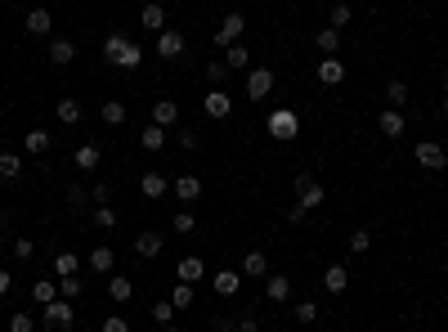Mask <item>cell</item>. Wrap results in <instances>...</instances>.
<instances>
[{
  "instance_id": "f35d334b",
  "label": "cell",
  "mask_w": 448,
  "mask_h": 332,
  "mask_svg": "<svg viewBox=\"0 0 448 332\" xmlns=\"http://www.w3.org/2000/svg\"><path fill=\"white\" fill-rule=\"evenodd\" d=\"M81 288H85V283L76 279V274H68V279H59V297H63V301H76V297H81Z\"/></svg>"
},
{
  "instance_id": "7bdbcfd3",
  "label": "cell",
  "mask_w": 448,
  "mask_h": 332,
  "mask_svg": "<svg viewBox=\"0 0 448 332\" xmlns=\"http://www.w3.org/2000/svg\"><path fill=\"white\" fill-rule=\"evenodd\" d=\"M117 220L121 216L112 211V207H94V225H99V229H117Z\"/></svg>"
},
{
  "instance_id": "f6af8a7d",
  "label": "cell",
  "mask_w": 448,
  "mask_h": 332,
  "mask_svg": "<svg viewBox=\"0 0 448 332\" xmlns=\"http://www.w3.org/2000/svg\"><path fill=\"white\" fill-rule=\"evenodd\" d=\"M314 319H319V306H314V301H301L296 306V324H314Z\"/></svg>"
},
{
  "instance_id": "816d5d0a",
  "label": "cell",
  "mask_w": 448,
  "mask_h": 332,
  "mask_svg": "<svg viewBox=\"0 0 448 332\" xmlns=\"http://www.w3.org/2000/svg\"><path fill=\"white\" fill-rule=\"evenodd\" d=\"M238 332H260V319H256V315H242V319H238Z\"/></svg>"
},
{
  "instance_id": "5b68a950",
  "label": "cell",
  "mask_w": 448,
  "mask_h": 332,
  "mask_svg": "<svg viewBox=\"0 0 448 332\" xmlns=\"http://www.w3.org/2000/svg\"><path fill=\"white\" fill-rule=\"evenodd\" d=\"M72 324H76V310H72V301H50L45 306V332H72Z\"/></svg>"
},
{
  "instance_id": "60d3db41",
  "label": "cell",
  "mask_w": 448,
  "mask_h": 332,
  "mask_svg": "<svg viewBox=\"0 0 448 332\" xmlns=\"http://www.w3.org/2000/svg\"><path fill=\"white\" fill-rule=\"evenodd\" d=\"M350 18H355V9H350L346 0H337V5H332V23H328V27H337V32H341V27H346Z\"/></svg>"
},
{
  "instance_id": "2e32d148",
  "label": "cell",
  "mask_w": 448,
  "mask_h": 332,
  "mask_svg": "<svg viewBox=\"0 0 448 332\" xmlns=\"http://www.w3.org/2000/svg\"><path fill=\"white\" fill-rule=\"evenodd\" d=\"M319 81H323V85H341V81H346V63H341L337 54L319 59Z\"/></svg>"
},
{
  "instance_id": "83f0119b",
  "label": "cell",
  "mask_w": 448,
  "mask_h": 332,
  "mask_svg": "<svg viewBox=\"0 0 448 332\" xmlns=\"http://www.w3.org/2000/svg\"><path fill=\"white\" fill-rule=\"evenodd\" d=\"M72 162L81 166V171H94V166L103 162V148H99V144H81V148L72 153Z\"/></svg>"
},
{
  "instance_id": "f907efd6",
  "label": "cell",
  "mask_w": 448,
  "mask_h": 332,
  "mask_svg": "<svg viewBox=\"0 0 448 332\" xmlns=\"http://www.w3.org/2000/svg\"><path fill=\"white\" fill-rule=\"evenodd\" d=\"M90 198H94V202H99V207H108V198H112V189H108V184H103V180H99V184H94V189H90Z\"/></svg>"
},
{
  "instance_id": "9a60e30c",
  "label": "cell",
  "mask_w": 448,
  "mask_h": 332,
  "mask_svg": "<svg viewBox=\"0 0 448 332\" xmlns=\"http://www.w3.org/2000/svg\"><path fill=\"white\" fill-rule=\"evenodd\" d=\"M139 193H144V198H152V202H157V198H166V193H170V180L161 175V171H148V175L139 180Z\"/></svg>"
},
{
  "instance_id": "3957f363",
  "label": "cell",
  "mask_w": 448,
  "mask_h": 332,
  "mask_svg": "<svg viewBox=\"0 0 448 332\" xmlns=\"http://www.w3.org/2000/svg\"><path fill=\"white\" fill-rule=\"evenodd\" d=\"M296 202L305 207V211H319V207L328 202V189H323V180H314L310 171H301V175H296Z\"/></svg>"
},
{
  "instance_id": "d6a6232c",
  "label": "cell",
  "mask_w": 448,
  "mask_h": 332,
  "mask_svg": "<svg viewBox=\"0 0 448 332\" xmlns=\"http://www.w3.org/2000/svg\"><path fill=\"white\" fill-rule=\"evenodd\" d=\"M314 45H319L323 54H337L341 50V32H337V27H323V32L314 36Z\"/></svg>"
},
{
  "instance_id": "ee69618b",
  "label": "cell",
  "mask_w": 448,
  "mask_h": 332,
  "mask_svg": "<svg viewBox=\"0 0 448 332\" xmlns=\"http://www.w3.org/2000/svg\"><path fill=\"white\" fill-rule=\"evenodd\" d=\"M152 324H175V306H170V301H157V306H152Z\"/></svg>"
},
{
  "instance_id": "8992f818",
  "label": "cell",
  "mask_w": 448,
  "mask_h": 332,
  "mask_svg": "<svg viewBox=\"0 0 448 332\" xmlns=\"http://www.w3.org/2000/svg\"><path fill=\"white\" fill-rule=\"evenodd\" d=\"M202 112H206L211 121H224V117H233V94H229L224 85L206 90V94H202Z\"/></svg>"
},
{
  "instance_id": "8fae6325",
  "label": "cell",
  "mask_w": 448,
  "mask_h": 332,
  "mask_svg": "<svg viewBox=\"0 0 448 332\" xmlns=\"http://www.w3.org/2000/svg\"><path fill=\"white\" fill-rule=\"evenodd\" d=\"M170 193H175L179 202H197V198H202V180L197 175H175L170 180Z\"/></svg>"
},
{
  "instance_id": "f546056e",
  "label": "cell",
  "mask_w": 448,
  "mask_h": 332,
  "mask_svg": "<svg viewBox=\"0 0 448 332\" xmlns=\"http://www.w3.org/2000/svg\"><path fill=\"white\" fill-rule=\"evenodd\" d=\"M224 63H229V68H238V72H247V68H251V50H247V45H229Z\"/></svg>"
},
{
  "instance_id": "cb8c5ba5",
  "label": "cell",
  "mask_w": 448,
  "mask_h": 332,
  "mask_svg": "<svg viewBox=\"0 0 448 332\" xmlns=\"http://www.w3.org/2000/svg\"><path fill=\"white\" fill-rule=\"evenodd\" d=\"M23 27L32 36H50V27H54V18H50V9H32V14L23 18Z\"/></svg>"
},
{
  "instance_id": "9c48e42d",
  "label": "cell",
  "mask_w": 448,
  "mask_h": 332,
  "mask_svg": "<svg viewBox=\"0 0 448 332\" xmlns=\"http://www.w3.org/2000/svg\"><path fill=\"white\" fill-rule=\"evenodd\" d=\"M211 292H215V297H238V292H242V270L211 274Z\"/></svg>"
},
{
  "instance_id": "91938a15",
  "label": "cell",
  "mask_w": 448,
  "mask_h": 332,
  "mask_svg": "<svg viewBox=\"0 0 448 332\" xmlns=\"http://www.w3.org/2000/svg\"><path fill=\"white\" fill-rule=\"evenodd\" d=\"M435 5H444V0H435Z\"/></svg>"
},
{
  "instance_id": "e575fe53",
  "label": "cell",
  "mask_w": 448,
  "mask_h": 332,
  "mask_svg": "<svg viewBox=\"0 0 448 332\" xmlns=\"http://www.w3.org/2000/svg\"><path fill=\"white\" fill-rule=\"evenodd\" d=\"M23 175V157L18 153H0V180H18Z\"/></svg>"
},
{
  "instance_id": "6125c7cd",
  "label": "cell",
  "mask_w": 448,
  "mask_h": 332,
  "mask_svg": "<svg viewBox=\"0 0 448 332\" xmlns=\"http://www.w3.org/2000/svg\"><path fill=\"white\" fill-rule=\"evenodd\" d=\"M85 332H90V328H85Z\"/></svg>"
},
{
  "instance_id": "4316f807",
  "label": "cell",
  "mask_w": 448,
  "mask_h": 332,
  "mask_svg": "<svg viewBox=\"0 0 448 332\" xmlns=\"http://www.w3.org/2000/svg\"><path fill=\"white\" fill-rule=\"evenodd\" d=\"M54 112H59L63 126H81V117H85V112H81V99H72V94H68V99H59V108H54Z\"/></svg>"
},
{
  "instance_id": "836d02e7",
  "label": "cell",
  "mask_w": 448,
  "mask_h": 332,
  "mask_svg": "<svg viewBox=\"0 0 448 332\" xmlns=\"http://www.w3.org/2000/svg\"><path fill=\"white\" fill-rule=\"evenodd\" d=\"M99 117L108 121V126H121V121H126V103H121V99H108V103L99 108Z\"/></svg>"
},
{
  "instance_id": "681fc988",
  "label": "cell",
  "mask_w": 448,
  "mask_h": 332,
  "mask_svg": "<svg viewBox=\"0 0 448 332\" xmlns=\"http://www.w3.org/2000/svg\"><path fill=\"white\" fill-rule=\"evenodd\" d=\"M175 139H179V148H184V153H193V148L202 144V139H197V130H179Z\"/></svg>"
},
{
  "instance_id": "ab89813d",
  "label": "cell",
  "mask_w": 448,
  "mask_h": 332,
  "mask_svg": "<svg viewBox=\"0 0 448 332\" xmlns=\"http://www.w3.org/2000/svg\"><path fill=\"white\" fill-rule=\"evenodd\" d=\"M9 332H36V319L27 315V310H14V315H9Z\"/></svg>"
},
{
  "instance_id": "b9f144b4",
  "label": "cell",
  "mask_w": 448,
  "mask_h": 332,
  "mask_svg": "<svg viewBox=\"0 0 448 332\" xmlns=\"http://www.w3.org/2000/svg\"><path fill=\"white\" fill-rule=\"evenodd\" d=\"M368 247H373V234H368V229L350 234V252H355V256H368Z\"/></svg>"
},
{
  "instance_id": "74e56055",
  "label": "cell",
  "mask_w": 448,
  "mask_h": 332,
  "mask_svg": "<svg viewBox=\"0 0 448 332\" xmlns=\"http://www.w3.org/2000/svg\"><path fill=\"white\" fill-rule=\"evenodd\" d=\"M170 306H175V310H188V306H193V283H175V292H170Z\"/></svg>"
},
{
  "instance_id": "7c38bea8",
  "label": "cell",
  "mask_w": 448,
  "mask_h": 332,
  "mask_svg": "<svg viewBox=\"0 0 448 332\" xmlns=\"http://www.w3.org/2000/svg\"><path fill=\"white\" fill-rule=\"evenodd\" d=\"M175 279L179 283H202L206 279V261L202 256H184V261L175 265Z\"/></svg>"
},
{
  "instance_id": "f1b7e54d",
  "label": "cell",
  "mask_w": 448,
  "mask_h": 332,
  "mask_svg": "<svg viewBox=\"0 0 448 332\" xmlns=\"http://www.w3.org/2000/svg\"><path fill=\"white\" fill-rule=\"evenodd\" d=\"M23 148H27L32 157L50 153V130H27V135H23Z\"/></svg>"
},
{
  "instance_id": "603a6c76",
  "label": "cell",
  "mask_w": 448,
  "mask_h": 332,
  "mask_svg": "<svg viewBox=\"0 0 448 332\" xmlns=\"http://www.w3.org/2000/svg\"><path fill=\"white\" fill-rule=\"evenodd\" d=\"M90 270H94V274H112V270H117V252L99 243V247L90 252Z\"/></svg>"
},
{
  "instance_id": "ba28073f",
  "label": "cell",
  "mask_w": 448,
  "mask_h": 332,
  "mask_svg": "<svg viewBox=\"0 0 448 332\" xmlns=\"http://www.w3.org/2000/svg\"><path fill=\"white\" fill-rule=\"evenodd\" d=\"M413 153H417V166H426V171H444V166H448V153L435 144V139H422Z\"/></svg>"
},
{
  "instance_id": "ffe728a7",
  "label": "cell",
  "mask_w": 448,
  "mask_h": 332,
  "mask_svg": "<svg viewBox=\"0 0 448 332\" xmlns=\"http://www.w3.org/2000/svg\"><path fill=\"white\" fill-rule=\"evenodd\" d=\"M179 121V103L175 99H157L152 103V126H175Z\"/></svg>"
},
{
  "instance_id": "52a82bcc",
  "label": "cell",
  "mask_w": 448,
  "mask_h": 332,
  "mask_svg": "<svg viewBox=\"0 0 448 332\" xmlns=\"http://www.w3.org/2000/svg\"><path fill=\"white\" fill-rule=\"evenodd\" d=\"M242 32H247V18L233 9V14H224V23L215 27V45H220V50H229V45L242 41Z\"/></svg>"
},
{
  "instance_id": "d590c367",
  "label": "cell",
  "mask_w": 448,
  "mask_h": 332,
  "mask_svg": "<svg viewBox=\"0 0 448 332\" xmlns=\"http://www.w3.org/2000/svg\"><path fill=\"white\" fill-rule=\"evenodd\" d=\"M170 229H175V234H193V229H197V216L184 207V211H175V216H170Z\"/></svg>"
},
{
  "instance_id": "f5cc1de1",
  "label": "cell",
  "mask_w": 448,
  "mask_h": 332,
  "mask_svg": "<svg viewBox=\"0 0 448 332\" xmlns=\"http://www.w3.org/2000/svg\"><path fill=\"white\" fill-rule=\"evenodd\" d=\"M215 332H238V319L233 315H220V319H215Z\"/></svg>"
},
{
  "instance_id": "44dd1931",
  "label": "cell",
  "mask_w": 448,
  "mask_h": 332,
  "mask_svg": "<svg viewBox=\"0 0 448 332\" xmlns=\"http://www.w3.org/2000/svg\"><path fill=\"white\" fill-rule=\"evenodd\" d=\"M265 297H269L274 306H278V301H287L292 297V279H287V274H269V279H265Z\"/></svg>"
},
{
  "instance_id": "8d00e7d4",
  "label": "cell",
  "mask_w": 448,
  "mask_h": 332,
  "mask_svg": "<svg viewBox=\"0 0 448 332\" xmlns=\"http://www.w3.org/2000/svg\"><path fill=\"white\" fill-rule=\"evenodd\" d=\"M386 103L390 108H404L408 103V85L404 81H386Z\"/></svg>"
},
{
  "instance_id": "4fadbf2b",
  "label": "cell",
  "mask_w": 448,
  "mask_h": 332,
  "mask_svg": "<svg viewBox=\"0 0 448 332\" xmlns=\"http://www.w3.org/2000/svg\"><path fill=\"white\" fill-rule=\"evenodd\" d=\"M45 59H50L54 68H68V63L76 59V41H68V36H54V41H50V54H45Z\"/></svg>"
},
{
  "instance_id": "4dcf8cb0",
  "label": "cell",
  "mask_w": 448,
  "mask_h": 332,
  "mask_svg": "<svg viewBox=\"0 0 448 332\" xmlns=\"http://www.w3.org/2000/svg\"><path fill=\"white\" fill-rule=\"evenodd\" d=\"M139 144H144L148 153H157V148L166 144V126H152V121H148V130H139Z\"/></svg>"
},
{
  "instance_id": "680465c9",
  "label": "cell",
  "mask_w": 448,
  "mask_h": 332,
  "mask_svg": "<svg viewBox=\"0 0 448 332\" xmlns=\"http://www.w3.org/2000/svg\"><path fill=\"white\" fill-rule=\"evenodd\" d=\"M444 94H448V77H444Z\"/></svg>"
},
{
  "instance_id": "5bb4252c",
  "label": "cell",
  "mask_w": 448,
  "mask_h": 332,
  "mask_svg": "<svg viewBox=\"0 0 448 332\" xmlns=\"http://www.w3.org/2000/svg\"><path fill=\"white\" fill-rule=\"evenodd\" d=\"M377 130H381L386 139H404V112H399V108H386V112L377 117Z\"/></svg>"
},
{
  "instance_id": "1f68e13d",
  "label": "cell",
  "mask_w": 448,
  "mask_h": 332,
  "mask_svg": "<svg viewBox=\"0 0 448 332\" xmlns=\"http://www.w3.org/2000/svg\"><path fill=\"white\" fill-rule=\"evenodd\" d=\"M81 270V256L76 252H59L54 256V274H59V279H68V274H76Z\"/></svg>"
},
{
  "instance_id": "6f0895ef",
  "label": "cell",
  "mask_w": 448,
  "mask_h": 332,
  "mask_svg": "<svg viewBox=\"0 0 448 332\" xmlns=\"http://www.w3.org/2000/svg\"><path fill=\"white\" fill-rule=\"evenodd\" d=\"M444 121H448V94H444Z\"/></svg>"
},
{
  "instance_id": "ac0fdd59",
  "label": "cell",
  "mask_w": 448,
  "mask_h": 332,
  "mask_svg": "<svg viewBox=\"0 0 448 332\" xmlns=\"http://www.w3.org/2000/svg\"><path fill=\"white\" fill-rule=\"evenodd\" d=\"M323 288H328L332 297H341V292L350 288V270L346 265H328V270H323Z\"/></svg>"
},
{
  "instance_id": "94428289",
  "label": "cell",
  "mask_w": 448,
  "mask_h": 332,
  "mask_svg": "<svg viewBox=\"0 0 448 332\" xmlns=\"http://www.w3.org/2000/svg\"><path fill=\"white\" fill-rule=\"evenodd\" d=\"M233 5H242V0H233Z\"/></svg>"
},
{
  "instance_id": "bcb514c9",
  "label": "cell",
  "mask_w": 448,
  "mask_h": 332,
  "mask_svg": "<svg viewBox=\"0 0 448 332\" xmlns=\"http://www.w3.org/2000/svg\"><path fill=\"white\" fill-rule=\"evenodd\" d=\"M224 72H229V63H224V59H211V63H206V81L220 85V81H224Z\"/></svg>"
},
{
  "instance_id": "db71d44e",
  "label": "cell",
  "mask_w": 448,
  "mask_h": 332,
  "mask_svg": "<svg viewBox=\"0 0 448 332\" xmlns=\"http://www.w3.org/2000/svg\"><path fill=\"white\" fill-rule=\"evenodd\" d=\"M287 220H292V225H305V220H310V211H305V207L296 202V207H292V211H287Z\"/></svg>"
},
{
  "instance_id": "30bf717a",
  "label": "cell",
  "mask_w": 448,
  "mask_h": 332,
  "mask_svg": "<svg viewBox=\"0 0 448 332\" xmlns=\"http://www.w3.org/2000/svg\"><path fill=\"white\" fill-rule=\"evenodd\" d=\"M179 54H184V32H175V27L157 32V59H179Z\"/></svg>"
},
{
  "instance_id": "d6986e66",
  "label": "cell",
  "mask_w": 448,
  "mask_h": 332,
  "mask_svg": "<svg viewBox=\"0 0 448 332\" xmlns=\"http://www.w3.org/2000/svg\"><path fill=\"white\" fill-rule=\"evenodd\" d=\"M161 247H166V238H161V234H152V229H144V234L135 238V252L144 256V261H157Z\"/></svg>"
},
{
  "instance_id": "6da1fadb",
  "label": "cell",
  "mask_w": 448,
  "mask_h": 332,
  "mask_svg": "<svg viewBox=\"0 0 448 332\" xmlns=\"http://www.w3.org/2000/svg\"><path fill=\"white\" fill-rule=\"evenodd\" d=\"M103 59L117 63L121 72H135L139 63H144V45H135L126 32H108L103 36Z\"/></svg>"
},
{
  "instance_id": "7a4b0ae2",
  "label": "cell",
  "mask_w": 448,
  "mask_h": 332,
  "mask_svg": "<svg viewBox=\"0 0 448 332\" xmlns=\"http://www.w3.org/2000/svg\"><path fill=\"white\" fill-rule=\"evenodd\" d=\"M265 130H269L278 144H287V139H296V130H301V117H296V108H274L269 112V121H265Z\"/></svg>"
},
{
  "instance_id": "7402d4cb",
  "label": "cell",
  "mask_w": 448,
  "mask_h": 332,
  "mask_svg": "<svg viewBox=\"0 0 448 332\" xmlns=\"http://www.w3.org/2000/svg\"><path fill=\"white\" fill-rule=\"evenodd\" d=\"M139 23H144L148 32H166V9H161L157 0H148V5L139 9Z\"/></svg>"
},
{
  "instance_id": "11a10c76",
  "label": "cell",
  "mask_w": 448,
  "mask_h": 332,
  "mask_svg": "<svg viewBox=\"0 0 448 332\" xmlns=\"http://www.w3.org/2000/svg\"><path fill=\"white\" fill-rule=\"evenodd\" d=\"M9 288H14V274H9V270H0V297H5Z\"/></svg>"
},
{
  "instance_id": "277c9868",
  "label": "cell",
  "mask_w": 448,
  "mask_h": 332,
  "mask_svg": "<svg viewBox=\"0 0 448 332\" xmlns=\"http://www.w3.org/2000/svg\"><path fill=\"white\" fill-rule=\"evenodd\" d=\"M274 68H247V99L251 103H265L274 94Z\"/></svg>"
},
{
  "instance_id": "484cf974",
  "label": "cell",
  "mask_w": 448,
  "mask_h": 332,
  "mask_svg": "<svg viewBox=\"0 0 448 332\" xmlns=\"http://www.w3.org/2000/svg\"><path fill=\"white\" fill-rule=\"evenodd\" d=\"M265 274H269L265 252H247V256H242V279H265Z\"/></svg>"
},
{
  "instance_id": "9f6ffc18",
  "label": "cell",
  "mask_w": 448,
  "mask_h": 332,
  "mask_svg": "<svg viewBox=\"0 0 448 332\" xmlns=\"http://www.w3.org/2000/svg\"><path fill=\"white\" fill-rule=\"evenodd\" d=\"M161 332H179V328H175V324H161Z\"/></svg>"
},
{
  "instance_id": "c3c4849f",
  "label": "cell",
  "mask_w": 448,
  "mask_h": 332,
  "mask_svg": "<svg viewBox=\"0 0 448 332\" xmlns=\"http://www.w3.org/2000/svg\"><path fill=\"white\" fill-rule=\"evenodd\" d=\"M99 332H130V324H126L121 315H108V319L99 324Z\"/></svg>"
},
{
  "instance_id": "7dc6e473",
  "label": "cell",
  "mask_w": 448,
  "mask_h": 332,
  "mask_svg": "<svg viewBox=\"0 0 448 332\" xmlns=\"http://www.w3.org/2000/svg\"><path fill=\"white\" fill-rule=\"evenodd\" d=\"M14 256H18V261H32V256H36V243L32 238H14Z\"/></svg>"
},
{
  "instance_id": "e0dca14e",
  "label": "cell",
  "mask_w": 448,
  "mask_h": 332,
  "mask_svg": "<svg viewBox=\"0 0 448 332\" xmlns=\"http://www.w3.org/2000/svg\"><path fill=\"white\" fill-rule=\"evenodd\" d=\"M108 297H112V306H126V301L135 297V283H130L126 274H108Z\"/></svg>"
},
{
  "instance_id": "d4e9b609",
  "label": "cell",
  "mask_w": 448,
  "mask_h": 332,
  "mask_svg": "<svg viewBox=\"0 0 448 332\" xmlns=\"http://www.w3.org/2000/svg\"><path fill=\"white\" fill-rule=\"evenodd\" d=\"M32 301H36V306H50V301H59V279H36V283H32Z\"/></svg>"
}]
</instances>
